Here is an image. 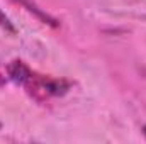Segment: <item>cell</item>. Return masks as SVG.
I'll use <instances>...</instances> for the list:
<instances>
[{"label": "cell", "instance_id": "obj_1", "mask_svg": "<svg viewBox=\"0 0 146 144\" xmlns=\"http://www.w3.org/2000/svg\"><path fill=\"white\" fill-rule=\"evenodd\" d=\"M7 73L12 81L22 85L29 92V95L34 97L36 100H48L51 97H61L72 87L68 80L39 75V73L33 71L29 66H26L22 61H14L12 65H9Z\"/></svg>", "mask_w": 146, "mask_h": 144}, {"label": "cell", "instance_id": "obj_2", "mask_svg": "<svg viewBox=\"0 0 146 144\" xmlns=\"http://www.w3.org/2000/svg\"><path fill=\"white\" fill-rule=\"evenodd\" d=\"M14 2H17L19 5H22L24 9H27L31 14H34L37 19H41L44 24H49V26H53V27H56V26H58V22H56L54 19H51V17H49L48 14H44L41 9H37V7L33 3V2H31V0H14Z\"/></svg>", "mask_w": 146, "mask_h": 144}, {"label": "cell", "instance_id": "obj_3", "mask_svg": "<svg viewBox=\"0 0 146 144\" xmlns=\"http://www.w3.org/2000/svg\"><path fill=\"white\" fill-rule=\"evenodd\" d=\"M0 27L2 29H5L7 32H10V34H15V27L12 26V22H10V19L3 14V10L0 9Z\"/></svg>", "mask_w": 146, "mask_h": 144}, {"label": "cell", "instance_id": "obj_4", "mask_svg": "<svg viewBox=\"0 0 146 144\" xmlns=\"http://www.w3.org/2000/svg\"><path fill=\"white\" fill-rule=\"evenodd\" d=\"M143 134H145V137H146V126L143 127Z\"/></svg>", "mask_w": 146, "mask_h": 144}]
</instances>
